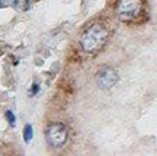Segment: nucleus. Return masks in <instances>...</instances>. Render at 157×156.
<instances>
[{"mask_svg": "<svg viewBox=\"0 0 157 156\" xmlns=\"http://www.w3.org/2000/svg\"><path fill=\"white\" fill-rule=\"evenodd\" d=\"M46 140L52 147H62L68 140V130L62 122H53L46 128Z\"/></svg>", "mask_w": 157, "mask_h": 156, "instance_id": "3", "label": "nucleus"}, {"mask_svg": "<svg viewBox=\"0 0 157 156\" xmlns=\"http://www.w3.org/2000/svg\"><path fill=\"white\" fill-rule=\"evenodd\" d=\"M33 136H34V130H33V125L31 124H27L24 127V140L25 143H29L33 140Z\"/></svg>", "mask_w": 157, "mask_h": 156, "instance_id": "6", "label": "nucleus"}, {"mask_svg": "<svg viewBox=\"0 0 157 156\" xmlns=\"http://www.w3.org/2000/svg\"><path fill=\"white\" fill-rule=\"evenodd\" d=\"M5 116H6V119H7V122H9V125H10V127H15V125H16V116L13 115V112H12V110H6Z\"/></svg>", "mask_w": 157, "mask_h": 156, "instance_id": "7", "label": "nucleus"}, {"mask_svg": "<svg viewBox=\"0 0 157 156\" xmlns=\"http://www.w3.org/2000/svg\"><path fill=\"white\" fill-rule=\"evenodd\" d=\"M97 84L98 87L106 90V88H112L117 81H119V75H117L116 69L110 68V66H104L97 72Z\"/></svg>", "mask_w": 157, "mask_h": 156, "instance_id": "4", "label": "nucleus"}, {"mask_svg": "<svg viewBox=\"0 0 157 156\" xmlns=\"http://www.w3.org/2000/svg\"><path fill=\"white\" fill-rule=\"evenodd\" d=\"M9 5L15 7L16 10H27L29 7V0H9Z\"/></svg>", "mask_w": 157, "mask_h": 156, "instance_id": "5", "label": "nucleus"}, {"mask_svg": "<svg viewBox=\"0 0 157 156\" xmlns=\"http://www.w3.org/2000/svg\"><path fill=\"white\" fill-rule=\"evenodd\" d=\"M117 18L123 22H132L143 14V0H119L116 5Z\"/></svg>", "mask_w": 157, "mask_h": 156, "instance_id": "2", "label": "nucleus"}, {"mask_svg": "<svg viewBox=\"0 0 157 156\" xmlns=\"http://www.w3.org/2000/svg\"><path fill=\"white\" fill-rule=\"evenodd\" d=\"M38 91H40V86H38L37 82H34L33 87H31V91H29V96H35Z\"/></svg>", "mask_w": 157, "mask_h": 156, "instance_id": "8", "label": "nucleus"}, {"mask_svg": "<svg viewBox=\"0 0 157 156\" xmlns=\"http://www.w3.org/2000/svg\"><path fill=\"white\" fill-rule=\"evenodd\" d=\"M109 38V30L106 25H103L101 22H96L88 28H85V31L81 35V47L88 52V53H97L100 52L104 44L107 43Z\"/></svg>", "mask_w": 157, "mask_h": 156, "instance_id": "1", "label": "nucleus"}]
</instances>
